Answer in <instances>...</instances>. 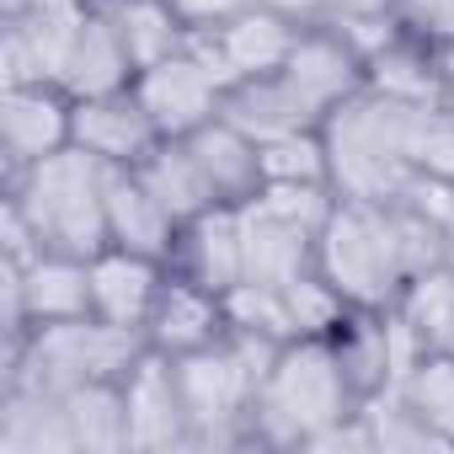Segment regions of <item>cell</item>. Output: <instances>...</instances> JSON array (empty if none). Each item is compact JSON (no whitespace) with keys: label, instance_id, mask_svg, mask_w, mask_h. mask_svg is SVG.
<instances>
[{"label":"cell","instance_id":"1f68e13d","mask_svg":"<svg viewBox=\"0 0 454 454\" xmlns=\"http://www.w3.org/2000/svg\"><path fill=\"white\" fill-rule=\"evenodd\" d=\"M417 166L422 171H438L454 182V113H427L422 118V145H417Z\"/></svg>","mask_w":454,"mask_h":454},{"label":"cell","instance_id":"8992f818","mask_svg":"<svg viewBox=\"0 0 454 454\" xmlns=\"http://www.w3.org/2000/svg\"><path fill=\"white\" fill-rule=\"evenodd\" d=\"M91 316V257L75 252H38L27 268L0 262V321L6 348H17L33 326Z\"/></svg>","mask_w":454,"mask_h":454},{"label":"cell","instance_id":"7c38bea8","mask_svg":"<svg viewBox=\"0 0 454 454\" xmlns=\"http://www.w3.org/2000/svg\"><path fill=\"white\" fill-rule=\"evenodd\" d=\"M123 406H129V449L134 454L192 449V422H187V406H182L176 364L166 353L145 348L134 358V369L123 374Z\"/></svg>","mask_w":454,"mask_h":454},{"label":"cell","instance_id":"5b68a950","mask_svg":"<svg viewBox=\"0 0 454 454\" xmlns=\"http://www.w3.org/2000/svg\"><path fill=\"white\" fill-rule=\"evenodd\" d=\"M150 342L139 332H123L102 316H75V321H49L33 326L17 348H6V380L70 395L81 385H107L134 369V358Z\"/></svg>","mask_w":454,"mask_h":454},{"label":"cell","instance_id":"6da1fadb","mask_svg":"<svg viewBox=\"0 0 454 454\" xmlns=\"http://www.w3.org/2000/svg\"><path fill=\"white\" fill-rule=\"evenodd\" d=\"M433 107L395 102L385 91H358L348 97L326 123V160H332V192L337 198H364V203H390L406 176L417 171V145H422V118Z\"/></svg>","mask_w":454,"mask_h":454},{"label":"cell","instance_id":"f1b7e54d","mask_svg":"<svg viewBox=\"0 0 454 454\" xmlns=\"http://www.w3.org/2000/svg\"><path fill=\"white\" fill-rule=\"evenodd\" d=\"M224 316H231V332H247V337H262V342H294V321H289V305H284V289H268V284H236L224 294Z\"/></svg>","mask_w":454,"mask_h":454},{"label":"cell","instance_id":"277c9868","mask_svg":"<svg viewBox=\"0 0 454 454\" xmlns=\"http://www.w3.org/2000/svg\"><path fill=\"white\" fill-rule=\"evenodd\" d=\"M6 198L27 214L43 252L91 257L107 247V166L97 155H86L81 145H70L27 171H12Z\"/></svg>","mask_w":454,"mask_h":454},{"label":"cell","instance_id":"52a82bcc","mask_svg":"<svg viewBox=\"0 0 454 454\" xmlns=\"http://www.w3.org/2000/svg\"><path fill=\"white\" fill-rule=\"evenodd\" d=\"M326 342H332V353H337V364H342V374H348L358 401L395 390L401 374L427 353L406 332V321L395 310H358V305H348V316L332 326Z\"/></svg>","mask_w":454,"mask_h":454},{"label":"cell","instance_id":"e575fe53","mask_svg":"<svg viewBox=\"0 0 454 454\" xmlns=\"http://www.w3.org/2000/svg\"><path fill=\"white\" fill-rule=\"evenodd\" d=\"M438 113H454V43L438 49Z\"/></svg>","mask_w":454,"mask_h":454},{"label":"cell","instance_id":"2e32d148","mask_svg":"<svg viewBox=\"0 0 454 454\" xmlns=\"http://www.w3.org/2000/svg\"><path fill=\"white\" fill-rule=\"evenodd\" d=\"M160 284H166L160 257H145V252H129V247L91 252V316H102L123 332L145 337V321L155 310Z\"/></svg>","mask_w":454,"mask_h":454},{"label":"cell","instance_id":"44dd1931","mask_svg":"<svg viewBox=\"0 0 454 454\" xmlns=\"http://www.w3.org/2000/svg\"><path fill=\"white\" fill-rule=\"evenodd\" d=\"M134 171L145 176V187L160 198V208H166L176 224H187L192 214L214 208V192H208V182H203V171H198L187 139H155V150H150Z\"/></svg>","mask_w":454,"mask_h":454},{"label":"cell","instance_id":"484cf974","mask_svg":"<svg viewBox=\"0 0 454 454\" xmlns=\"http://www.w3.org/2000/svg\"><path fill=\"white\" fill-rule=\"evenodd\" d=\"M401 401L454 449V353L449 348H427L406 374H401Z\"/></svg>","mask_w":454,"mask_h":454},{"label":"cell","instance_id":"ffe728a7","mask_svg":"<svg viewBox=\"0 0 454 454\" xmlns=\"http://www.w3.org/2000/svg\"><path fill=\"white\" fill-rule=\"evenodd\" d=\"M364 86L385 91L395 102H417V107H438V49L411 38L406 27H395L380 49L364 54Z\"/></svg>","mask_w":454,"mask_h":454},{"label":"cell","instance_id":"9a60e30c","mask_svg":"<svg viewBox=\"0 0 454 454\" xmlns=\"http://www.w3.org/2000/svg\"><path fill=\"white\" fill-rule=\"evenodd\" d=\"M155 123L134 86L102 91V97H75V145L97 155L102 166H139L155 150Z\"/></svg>","mask_w":454,"mask_h":454},{"label":"cell","instance_id":"7a4b0ae2","mask_svg":"<svg viewBox=\"0 0 454 454\" xmlns=\"http://www.w3.org/2000/svg\"><path fill=\"white\" fill-rule=\"evenodd\" d=\"M353 411H358V395H353L332 342L294 337L273 353V364L257 385L252 443L257 449H316Z\"/></svg>","mask_w":454,"mask_h":454},{"label":"cell","instance_id":"e0dca14e","mask_svg":"<svg viewBox=\"0 0 454 454\" xmlns=\"http://www.w3.org/2000/svg\"><path fill=\"white\" fill-rule=\"evenodd\" d=\"M187 150H192L214 203L241 208V203H252L262 192V145L247 129H236L224 113L214 123H203L198 134H187Z\"/></svg>","mask_w":454,"mask_h":454},{"label":"cell","instance_id":"f546056e","mask_svg":"<svg viewBox=\"0 0 454 454\" xmlns=\"http://www.w3.org/2000/svg\"><path fill=\"white\" fill-rule=\"evenodd\" d=\"M284 305H289V321H294V337H332V326L348 316V300L310 268L305 278L284 284Z\"/></svg>","mask_w":454,"mask_h":454},{"label":"cell","instance_id":"d590c367","mask_svg":"<svg viewBox=\"0 0 454 454\" xmlns=\"http://www.w3.org/2000/svg\"><path fill=\"white\" fill-rule=\"evenodd\" d=\"M390 6L395 0H332V17H374V12H390Z\"/></svg>","mask_w":454,"mask_h":454},{"label":"cell","instance_id":"836d02e7","mask_svg":"<svg viewBox=\"0 0 454 454\" xmlns=\"http://www.w3.org/2000/svg\"><path fill=\"white\" fill-rule=\"evenodd\" d=\"M257 6H268V12H278V17H289L294 27H316V22H326V17H332V0H257Z\"/></svg>","mask_w":454,"mask_h":454},{"label":"cell","instance_id":"d6a6232c","mask_svg":"<svg viewBox=\"0 0 454 454\" xmlns=\"http://www.w3.org/2000/svg\"><path fill=\"white\" fill-rule=\"evenodd\" d=\"M257 0H171V12L187 22V33H208V27H224L231 17H241Z\"/></svg>","mask_w":454,"mask_h":454},{"label":"cell","instance_id":"30bf717a","mask_svg":"<svg viewBox=\"0 0 454 454\" xmlns=\"http://www.w3.org/2000/svg\"><path fill=\"white\" fill-rule=\"evenodd\" d=\"M134 97L145 102V113H150L160 139H187V134H198L203 123H214L224 113V86L214 81V70L192 49H176L171 59L139 70L134 75Z\"/></svg>","mask_w":454,"mask_h":454},{"label":"cell","instance_id":"4dcf8cb0","mask_svg":"<svg viewBox=\"0 0 454 454\" xmlns=\"http://www.w3.org/2000/svg\"><path fill=\"white\" fill-rule=\"evenodd\" d=\"M390 12L422 43H433V49H449L454 43V0H395Z\"/></svg>","mask_w":454,"mask_h":454},{"label":"cell","instance_id":"8fae6325","mask_svg":"<svg viewBox=\"0 0 454 454\" xmlns=\"http://www.w3.org/2000/svg\"><path fill=\"white\" fill-rule=\"evenodd\" d=\"M75 145V97L38 81V86H0V155L6 176L27 171Z\"/></svg>","mask_w":454,"mask_h":454},{"label":"cell","instance_id":"603a6c76","mask_svg":"<svg viewBox=\"0 0 454 454\" xmlns=\"http://www.w3.org/2000/svg\"><path fill=\"white\" fill-rule=\"evenodd\" d=\"M118 38H123V54L139 70L171 59L176 49H187V22L171 12V0H129V6H107Z\"/></svg>","mask_w":454,"mask_h":454},{"label":"cell","instance_id":"d6986e66","mask_svg":"<svg viewBox=\"0 0 454 454\" xmlns=\"http://www.w3.org/2000/svg\"><path fill=\"white\" fill-rule=\"evenodd\" d=\"M171 241H176V219L160 208L145 176L134 166H107V247H129L166 262Z\"/></svg>","mask_w":454,"mask_h":454},{"label":"cell","instance_id":"83f0119b","mask_svg":"<svg viewBox=\"0 0 454 454\" xmlns=\"http://www.w3.org/2000/svg\"><path fill=\"white\" fill-rule=\"evenodd\" d=\"M358 417H364V433H369V449H385V454H417V449H449L406 401L401 390H385V395H369L358 401Z\"/></svg>","mask_w":454,"mask_h":454},{"label":"cell","instance_id":"4316f807","mask_svg":"<svg viewBox=\"0 0 454 454\" xmlns=\"http://www.w3.org/2000/svg\"><path fill=\"white\" fill-rule=\"evenodd\" d=\"M262 187H332L321 129H294L262 145Z\"/></svg>","mask_w":454,"mask_h":454},{"label":"cell","instance_id":"d4e9b609","mask_svg":"<svg viewBox=\"0 0 454 454\" xmlns=\"http://www.w3.org/2000/svg\"><path fill=\"white\" fill-rule=\"evenodd\" d=\"M70 427H75V454H123L129 449V406H123V380L107 385H81L65 395Z\"/></svg>","mask_w":454,"mask_h":454},{"label":"cell","instance_id":"ac0fdd59","mask_svg":"<svg viewBox=\"0 0 454 454\" xmlns=\"http://www.w3.org/2000/svg\"><path fill=\"white\" fill-rule=\"evenodd\" d=\"M0 454H75L65 395L6 380V395H0Z\"/></svg>","mask_w":454,"mask_h":454},{"label":"cell","instance_id":"7402d4cb","mask_svg":"<svg viewBox=\"0 0 454 454\" xmlns=\"http://www.w3.org/2000/svg\"><path fill=\"white\" fill-rule=\"evenodd\" d=\"M390 310L406 321V332L422 348H454V257L411 273Z\"/></svg>","mask_w":454,"mask_h":454},{"label":"cell","instance_id":"ba28073f","mask_svg":"<svg viewBox=\"0 0 454 454\" xmlns=\"http://www.w3.org/2000/svg\"><path fill=\"white\" fill-rule=\"evenodd\" d=\"M300 43V27L268 6H247L241 17H231L224 27H208V33H192L187 49L214 70V81L231 91L241 81H262V75H278L284 59L294 54Z\"/></svg>","mask_w":454,"mask_h":454},{"label":"cell","instance_id":"cb8c5ba5","mask_svg":"<svg viewBox=\"0 0 454 454\" xmlns=\"http://www.w3.org/2000/svg\"><path fill=\"white\" fill-rule=\"evenodd\" d=\"M224 118H231L236 129H247L257 145H268V139H278V134H294V129H316L278 75L231 86V91H224Z\"/></svg>","mask_w":454,"mask_h":454},{"label":"cell","instance_id":"5bb4252c","mask_svg":"<svg viewBox=\"0 0 454 454\" xmlns=\"http://www.w3.org/2000/svg\"><path fill=\"white\" fill-rule=\"evenodd\" d=\"M231 332V316H224V294L182 278L166 268V284L155 294V310L145 321V342L166 358H182V353H198L208 342H219Z\"/></svg>","mask_w":454,"mask_h":454},{"label":"cell","instance_id":"9c48e42d","mask_svg":"<svg viewBox=\"0 0 454 454\" xmlns=\"http://www.w3.org/2000/svg\"><path fill=\"white\" fill-rule=\"evenodd\" d=\"M278 81H284L289 97L305 107V118L321 129L348 97L364 91V54H358L332 22H316V27H300V43H294V54L284 59Z\"/></svg>","mask_w":454,"mask_h":454},{"label":"cell","instance_id":"3957f363","mask_svg":"<svg viewBox=\"0 0 454 454\" xmlns=\"http://www.w3.org/2000/svg\"><path fill=\"white\" fill-rule=\"evenodd\" d=\"M273 353L278 342L224 332L219 342L171 358L182 406L192 422V449H252V406H257V385Z\"/></svg>","mask_w":454,"mask_h":454},{"label":"cell","instance_id":"4fadbf2b","mask_svg":"<svg viewBox=\"0 0 454 454\" xmlns=\"http://www.w3.org/2000/svg\"><path fill=\"white\" fill-rule=\"evenodd\" d=\"M166 268L214 289V294H231L247 278V268H241V208L214 203V208L192 214L187 224H176Z\"/></svg>","mask_w":454,"mask_h":454},{"label":"cell","instance_id":"8d00e7d4","mask_svg":"<svg viewBox=\"0 0 454 454\" xmlns=\"http://www.w3.org/2000/svg\"><path fill=\"white\" fill-rule=\"evenodd\" d=\"M97 6H129V0H97Z\"/></svg>","mask_w":454,"mask_h":454}]
</instances>
